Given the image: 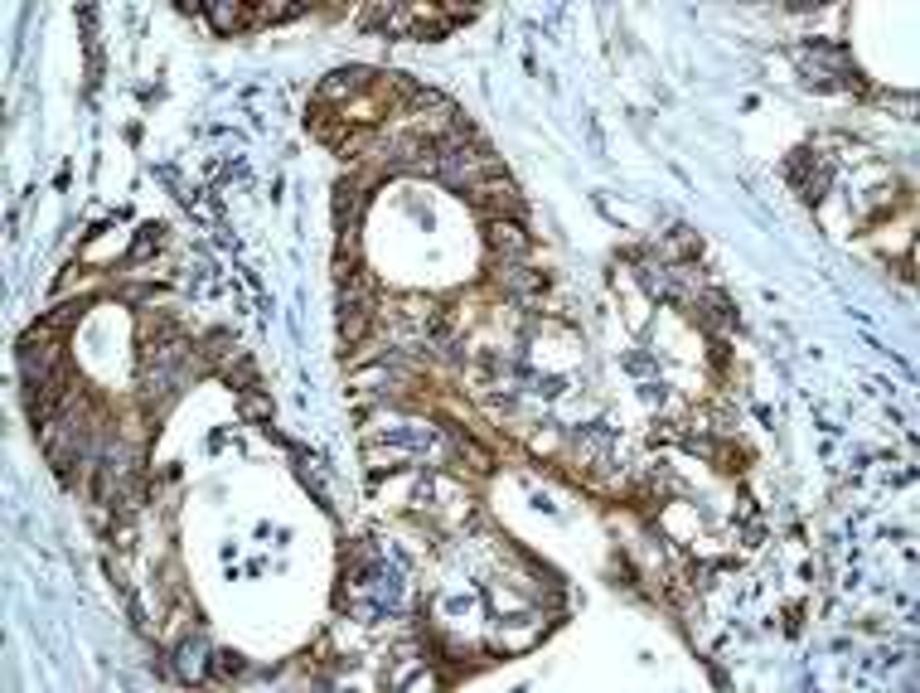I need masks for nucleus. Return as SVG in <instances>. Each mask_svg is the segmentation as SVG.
<instances>
[{"mask_svg": "<svg viewBox=\"0 0 920 693\" xmlns=\"http://www.w3.org/2000/svg\"><path fill=\"white\" fill-rule=\"evenodd\" d=\"M465 194H470V204H475V209H499V214H518V190L508 185V180H499V175H485V180H475V185H465Z\"/></svg>", "mask_w": 920, "mask_h": 693, "instance_id": "1", "label": "nucleus"}, {"mask_svg": "<svg viewBox=\"0 0 920 693\" xmlns=\"http://www.w3.org/2000/svg\"><path fill=\"white\" fill-rule=\"evenodd\" d=\"M489 243L499 248V252H508V258L528 252V238H523V233L514 229V223H508V219H494V223H489Z\"/></svg>", "mask_w": 920, "mask_h": 693, "instance_id": "2", "label": "nucleus"}, {"mask_svg": "<svg viewBox=\"0 0 920 693\" xmlns=\"http://www.w3.org/2000/svg\"><path fill=\"white\" fill-rule=\"evenodd\" d=\"M252 15H243V10H214V24L218 30H237V24H247Z\"/></svg>", "mask_w": 920, "mask_h": 693, "instance_id": "3", "label": "nucleus"}]
</instances>
